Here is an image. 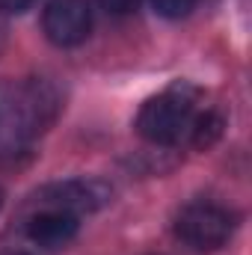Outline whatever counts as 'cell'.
<instances>
[{"mask_svg":"<svg viewBox=\"0 0 252 255\" xmlns=\"http://www.w3.org/2000/svg\"><path fill=\"white\" fill-rule=\"evenodd\" d=\"M42 30L54 45L74 48L92 30V9L86 0H51L42 15Z\"/></svg>","mask_w":252,"mask_h":255,"instance_id":"5b68a950","label":"cell"},{"mask_svg":"<svg viewBox=\"0 0 252 255\" xmlns=\"http://www.w3.org/2000/svg\"><path fill=\"white\" fill-rule=\"evenodd\" d=\"M74 235H77V217L63 214V211L39 208L27 220V238H30V244H36L42 250H60Z\"/></svg>","mask_w":252,"mask_h":255,"instance_id":"8992f818","label":"cell"},{"mask_svg":"<svg viewBox=\"0 0 252 255\" xmlns=\"http://www.w3.org/2000/svg\"><path fill=\"white\" fill-rule=\"evenodd\" d=\"M0 208H3V190H0Z\"/></svg>","mask_w":252,"mask_h":255,"instance_id":"8fae6325","label":"cell"},{"mask_svg":"<svg viewBox=\"0 0 252 255\" xmlns=\"http://www.w3.org/2000/svg\"><path fill=\"white\" fill-rule=\"evenodd\" d=\"M175 232H178V238L187 244L190 250L214 253V250H220V247L229 244V238L235 232V217L223 205L193 202V205H187L178 214Z\"/></svg>","mask_w":252,"mask_h":255,"instance_id":"277c9868","label":"cell"},{"mask_svg":"<svg viewBox=\"0 0 252 255\" xmlns=\"http://www.w3.org/2000/svg\"><path fill=\"white\" fill-rule=\"evenodd\" d=\"M199 119L202 110L196 104V89L187 83H175L142 104L136 130L154 145H193Z\"/></svg>","mask_w":252,"mask_h":255,"instance_id":"7a4b0ae2","label":"cell"},{"mask_svg":"<svg viewBox=\"0 0 252 255\" xmlns=\"http://www.w3.org/2000/svg\"><path fill=\"white\" fill-rule=\"evenodd\" d=\"M33 0H0V12H24Z\"/></svg>","mask_w":252,"mask_h":255,"instance_id":"9c48e42d","label":"cell"},{"mask_svg":"<svg viewBox=\"0 0 252 255\" xmlns=\"http://www.w3.org/2000/svg\"><path fill=\"white\" fill-rule=\"evenodd\" d=\"M3 42H6V33H3V27H0V51H3Z\"/></svg>","mask_w":252,"mask_h":255,"instance_id":"30bf717a","label":"cell"},{"mask_svg":"<svg viewBox=\"0 0 252 255\" xmlns=\"http://www.w3.org/2000/svg\"><path fill=\"white\" fill-rule=\"evenodd\" d=\"M110 199H113V187L101 178H65V181H54L36 190L33 205L36 211L51 208V211H63L80 220L83 214H95L107 208Z\"/></svg>","mask_w":252,"mask_h":255,"instance_id":"3957f363","label":"cell"},{"mask_svg":"<svg viewBox=\"0 0 252 255\" xmlns=\"http://www.w3.org/2000/svg\"><path fill=\"white\" fill-rule=\"evenodd\" d=\"M98 3L113 15H127V12H133L139 6V0H98Z\"/></svg>","mask_w":252,"mask_h":255,"instance_id":"ba28073f","label":"cell"},{"mask_svg":"<svg viewBox=\"0 0 252 255\" xmlns=\"http://www.w3.org/2000/svg\"><path fill=\"white\" fill-rule=\"evenodd\" d=\"M60 98L45 80L15 83L0 77V157L24 151L45 128L54 122Z\"/></svg>","mask_w":252,"mask_h":255,"instance_id":"6da1fadb","label":"cell"},{"mask_svg":"<svg viewBox=\"0 0 252 255\" xmlns=\"http://www.w3.org/2000/svg\"><path fill=\"white\" fill-rule=\"evenodd\" d=\"M151 6L163 18H184V15H190V9L196 6V0H151Z\"/></svg>","mask_w":252,"mask_h":255,"instance_id":"52a82bcc","label":"cell"}]
</instances>
